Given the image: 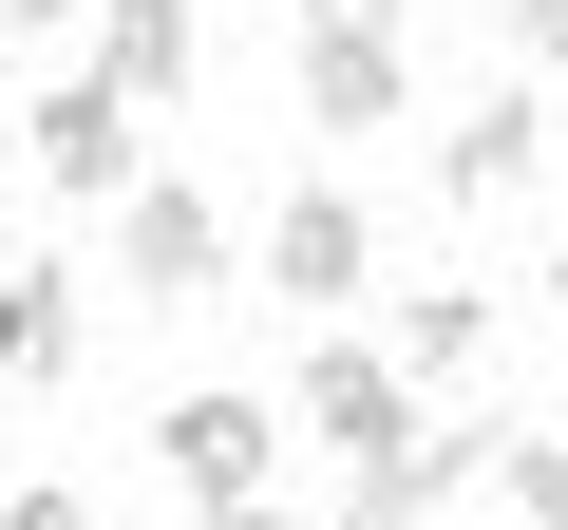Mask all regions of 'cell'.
I'll list each match as a JSON object with an SVG mask.
<instances>
[{
  "label": "cell",
  "instance_id": "6da1fadb",
  "mask_svg": "<svg viewBox=\"0 0 568 530\" xmlns=\"http://www.w3.org/2000/svg\"><path fill=\"white\" fill-rule=\"evenodd\" d=\"M20 171H39L58 208H133V190H152V114H133L114 77H58V95H20Z\"/></svg>",
  "mask_w": 568,
  "mask_h": 530
},
{
  "label": "cell",
  "instance_id": "7a4b0ae2",
  "mask_svg": "<svg viewBox=\"0 0 568 530\" xmlns=\"http://www.w3.org/2000/svg\"><path fill=\"white\" fill-rule=\"evenodd\" d=\"M152 455H171V492H190L209 530H246V511H265V473H284V417H265L246 379H190V398L152 417Z\"/></svg>",
  "mask_w": 568,
  "mask_h": 530
},
{
  "label": "cell",
  "instance_id": "3957f363",
  "mask_svg": "<svg viewBox=\"0 0 568 530\" xmlns=\"http://www.w3.org/2000/svg\"><path fill=\"white\" fill-rule=\"evenodd\" d=\"M361 285H379V208H361V190H284V208H265V304L323 323V304H361Z\"/></svg>",
  "mask_w": 568,
  "mask_h": 530
},
{
  "label": "cell",
  "instance_id": "277c9868",
  "mask_svg": "<svg viewBox=\"0 0 568 530\" xmlns=\"http://www.w3.org/2000/svg\"><path fill=\"white\" fill-rule=\"evenodd\" d=\"M493 455H511V417H417L379 473H342V530H436V511H455Z\"/></svg>",
  "mask_w": 568,
  "mask_h": 530
},
{
  "label": "cell",
  "instance_id": "5b68a950",
  "mask_svg": "<svg viewBox=\"0 0 568 530\" xmlns=\"http://www.w3.org/2000/svg\"><path fill=\"white\" fill-rule=\"evenodd\" d=\"M114 285H133V304H209V285H227V208H209L190 171H152V190L114 208Z\"/></svg>",
  "mask_w": 568,
  "mask_h": 530
},
{
  "label": "cell",
  "instance_id": "8992f818",
  "mask_svg": "<svg viewBox=\"0 0 568 530\" xmlns=\"http://www.w3.org/2000/svg\"><path fill=\"white\" fill-rule=\"evenodd\" d=\"M398 436H417V379H398V360H361V342H323V360H304V455L379 473Z\"/></svg>",
  "mask_w": 568,
  "mask_h": 530
},
{
  "label": "cell",
  "instance_id": "52a82bcc",
  "mask_svg": "<svg viewBox=\"0 0 568 530\" xmlns=\"http://www.w3.org/2000/svg\"><path fill=\"white\" fill-rule=\"evenodd\" d=\"M530 171H549V95H474V114L436 133V190H455V208H511Z\"/></svg>",
  "mask_w": 568,
  "mask_h": 530
},
{
  "label": "cell",
  "instance_id": "ba28073f",
  "mask_svg": "<svg viewBox=\"0 0 568 530\" xmlns=\"http://www.w3.org/2000/svg\"><path fill=\"white\" fill-rule=\"evenodd\" d=\"M190 58H209V39H190V0H95V77H114L133 114H171Z\"/></svg>",
  "mask_w": 568,
  "mask_h": 530
},
{
  "label": "cell",
  "instance_id": "9c48e42d",
  "mask_svg": "<svg viewBox=\"0 0 568 530\" xmlns=\"http://www.w3.org/2000/svg\"><path fill=\"white\" fill-rule=\"evenodd\" d=\"M398 95H417V58H398V39H304V133H379Z\"/></svg>",
  "mask_w": 568,
  "mask_h": 530
},
{
  "label": "cell",
  "instance_id": "30bf717a",
  "mask_svg": "<svg viewBox=\"0 0 568 530\" xmlns=\"http://www.w3.org/2000/svg\"><path fill=\"white\" fill-rule=\"evenodd\" d=\"M0 379H77V285H58V265H0Z\"/></svg>",
  "mask_w": 568,
  "mask_h": 530
},
{
  "label": "cell",
  "instance_id": "8fae6325",
  "mask_svg": "<svg viewBox=\"0 0 568 530\" xmlns=\"http://www.w3.org/2000/svg\"><path fill=\"white\" fill-rule=\"evenodd\" d=\"M493 360V285H417L398 304V379H474Z\"/></svg>",
  "mask_w": 568,
  "mask_h": 530
},
{
  "label": "cell",
  "instance_id": "7c38bea8",
  "mask_svg": "<svg viewBox=\"0 0 568 530\" xmlns=\"http://www.w3.org/2000/svg\"><path fill=\"white\" fill-rule=\"evenodd\" d=\"M493 492H511V530H568V417H511Z\"/></svg>",
  "mask_w": 568,
  "mask_h": 530
},
{
  "label": "cell",
  "instance_id": "4fadbf2b",
  "mask_svg": "<svg viewBox=\"0 0 568 530\" xmlns=\"http://www.w3.org/2000/svg\"><path fill=\"white\" fill-rule=\"evenodd\" d=\"M304 39H398V0H304Z\"/></svg>",
  "mask_w": 568,
  "mask_h": 530
},
{
  "label": "cell",
  "instance_id": "5bb4252c",
  "mask_svg": "<svg viewBox=\"0 0 568 530\" xmlns=\"http://www.w3.org/2000/svg\"><path fill=\"white\" fill-rule=\"evenodd\" d=\"M0 530H95V511L77 492H0Z\"/></svg>",
  "mask_w": 568,
  "mask_h": 530
},
{
  "label": "cell",
  "instance_id": "9a60e30c",
  "mask_svg": "<svg viewBox=\"0 0 568 530\" xmlns=\"http://www.w3.org/2000/svg\"><path fill=\"white\" fill-rule=\"evenodd\" d=\"M511 39H530V58H568V0H511Z\"/></svg>",
  "mask_w": 568,
  "mask_h": 530
},
{
  "label": "cell",
  "instance_id": "2e32d148",
  "mask_svg": "<svg viewBox=\"0 0 568 530\" xmlns=\"http://www.w3.org/2000/svg\"><path fill=\"white\" fill-rule=\"evenodd\" d=\"M0 20H20V39H58V20H77V0H0Z\"/></svg>",
  "mask_w": 568,
  "mask_h": 530
},
{
  "label": "cell",
  "instance_id": "e0dca14e",
  "mask_svg": "<svg viewBox=\"0 0 568 530\" xmlns=\"http://www.w3.org/2000/svg\"><path fill=\"white\" fill-rule=\"evenodd\" d=\"M549 285H568V227H549Z\"/></svg>",
  "mask_w": 568,
  "mask_h": 530
},
{
  "label": "cell",
  "instance_id": "ac0fdd59",
  "mask_svg": "<svg viewBox=\"0 0 568 530\" xmlns=\"http://www.w3.org/2000/svg\"><path fill=\"white\" fill-rule=\"evenodd\" d=\"M246 530H304V511H246Z\"/></svg>",
  "mask_w": 568,
  "mask_h": 530
}]
</instances>
